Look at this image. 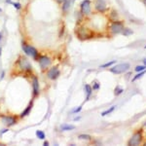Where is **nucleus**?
I'll use <instances>...</instances> for the list:
<instances>
[{
  "label": "nucleus",
  "instance_id": "nucleus-1",
  "mask_svg": "<svg viewBox=\"0 0 146 146\" xmlns=\"http://www.w3.org/2000/svg\"><path fill=\"white\" fill-rule=\"evenodd\" d=\"M16 64L23 72H31L32 71V66H31L29 61L27 60L26 57L20 56L19 59H18V61H17Z\"/></svg>",
  "mask_w": 146,
  "mask_h": 146
},
{
  "label": "nucleus",
  "instance_id": "nucleus-2",
  "mask_svg": "<svg viewBox=\"0 0 146 146\" xmlns=\"http://www.w3.org/2000/svg\"><path fill=\"white\" fill-rule=\"evenodd\" d=\"M21 49H22V51L24 52L25 55L31 57L34 60H37V58H38V56H39V53H38L37 49H35L33 46H31V45L26 44L25 42H22V43H21Z\"/></svg>",
  "mask_w": 146,
  "mask_h": 146
},
{
  "label": "nucleus",
  "instance_id": "nucleus-3",
  "mask_svg": "<svg viewBox=\"0 0 146 146\" xmlns=\"http://www.w3.org/2000/svg\"><path fill=\"white\" fill-rule=\"evenodd\" d=\"M0 120L3 125L6 127H12L18 123V117L16 116H9V115H0Z\"/></svg>",
  "mask_w": 146,
  "mask_h": 146
},
{
  "label": "nucleus",
  "instance_id": "nucleus-4",
  "mask_svg": "<svg viewBox=\"0 0 146 146\" xmlns=\"http://www.w3.org/2000/svg\"><path fill=\"white\" fill-rule=\"evenodd\" d=\"M36 61H38L39 65H40L42 70H47L52 64V60L47 56H40L39 55Z\"/></svg>",
  "mask_w": 146,
  "mask_h": 146
},
{
  "label": "nucleus",
  "instance_id": "nucleus-5",
  "mask_svg": "<svg viewBox=\"0 0 146 146\" xmlns=\"http://www.w3.org/2000/svg\"><path fill=\"white\" fill-rule=\"evenodd\" d=\"M129 69H130L129 63H120V64H117L113 67H111L110 72H112L114 74H121V73H125Z\"/></svg>",
  "mask_w": 146,
  "mask_h": 146
},
{
  "label": "nucleus",
  "instance_id": "nucleus-6",
  "mask_svg": "<svg viewBox=\"0 0 146 146\" xmlns=\"http://www.w3.org/2000/svg\"><path fill=\"white\" fill-rule=\"evenodd\" d=\"M91 4L92 2L90 0H83L80 4V12L83 16H88L91 14L92 9H91Z\"/></svg>",
  "mask_w": 146,
  "mask_h": 146
},
{
  "label": "nucleus",
  "instance_id": "nucleus-7",
  "mask_svg": "<svg viewBox=\"0 0 146 146\" xmlns=\"http://www.w3.org/2000/svg\"><path fill=\"white\" fill-rule=\"evenodd\" d=\"M46 75H47V77H48L50 80L55 81V80H57V79L60 77V75H61V71H60V69H59L58 66H52L51 68H49L48 69Z\"/></svg>",
  "mask_w": 146,
  "mask_h": 146
},
{
  "label": "nucleus",
  "instance_id": "nucleus-8",
  "mask_svg": "<svg viewBox=\"0 0 146 146\" xmlns=\"http://www.w3.org/2000/svg\"><path fill=\"white\" fill-rule=\"evenodd\" d=\"M76 35L79 39L81 40H85V39H88L91 37V31L87 28V27H77V29L75 30Z\"/></svg>",
  "mask_w": 146,
  "mask_h": 146
},
{
  "label": "nucleus",
  "instance_id": "nucleus-9",
  "mask_svg": "<svg viewBox=\"0 0 146 146\" xmlns=\"http://www.w3.org/2000/svg\"><path fill=\"white\" fill-rule=\"evenodd\" d=\"M124 30V25L120 21H113L110 25V31L113 34H119L122 33Z\"/></svg>",
  "mask_w": 146,
  "mask_h": 146
},
{
  "label": "nucleus",
  "instance_id": "nucleus-10",
  "mask_svg": "<svg viewBox=\"0 0 146 146\" xmlns=\"http://www.w3.org/2000/svg\"><path fill=\"white\" fill-rule=\"evenodd\" d=\"M141 139H142V134H141V131H136V132H135V133L131 136V138L129 140L128 144L130 145V146L138 145V144L140 143Z\"/></svg>",
  "mask_w": 146,
  "mask_h": 146
},
{
  "label": "nucleus",
  "instance_id": "nucleus-11",
  "mask_svg": "<svg viewBox=\"0 0 146 146\" xmlns=\"http://www.w3.org/2000/svg\"><path fill=\"white\" fill-rule=\"evenodd\" d=\"M31 85H32L33 90V97H36L40 94V86H39V79L36 76H33L31 80Z\"/></svg>",
  "mask_w": 146,
  "mask_h": 146
},
{
  "label": "nucleus",
  "instance_id": "nucleus-12",
  "mask_svg": "<svg viewBox=\"0 0 146 146\" xmlns=\"http://www.w3.org/2000/svg\"><path fill=\"white\" fill-rule=\"evenodd\" d=\"M95 9L98 13H104L106 10V2L104 0H96L95 1Z\"/></svg>",
  "mask_w": 146,
  "mask_h": 146
},
{
  "label": "nucleus",
  "instance_id": "nucleus-13",
  "mask_svg": "<svg viewBox=\"0 0 146 146\" xmlns=\"http://www.w3.org/2000/svg\"><path fill=\"white\" fill-rule=\"evenodd\" d=\"M73 0H63V2L62 3V11L63 14H67V12L69 11L71 4H72Z\"/></svg>",
  "mask_w": 146,
  "mask_h": 146
},
{
  "label": "nucleus",
  "instance_id": "nucleus-14",
  "mask_svg": "<svg viewBox=\"0 0 146 146\" xmlns=\"http://www.w3.org/2000/svg\"><path fill=\"white\" fill-rule=\"evenodd\" d=\"M32 107H33V101H30V102H29V104L26 106V108H25V109H24V110L21 113L20 117H21V118H24V117H26L28 114H30Z\"/></svg>",
  "mask_w": 146,
  "mask_h": 146
},
{
  "label": "nucleus",
  "instance_id": "nucleus-15",
  "mask_svg": "<svg viewBox=\"0 0 146 146\" xmlns=\"http://www.w3.org/2000/svg\"><path fill=\"white\" fill-rule=\"evenodd\" d=\"M85 92H86V100H89V98L91 97L92 94H93V88L89 85V84H86L85 85Z\"/></svg>",
  "mask_w": 146,
  "mask_h": 146
},
{
  "label": "nucleus",
  "instance_id": "nucleus-16",
  "mask_svg": "<svg viewBox=\"0 0 146 146\" xmlns=\"http://www.w3.org/2000/svg\"><path fill=\"white\" fill-rule=\"evenodd\" d=\"M75 126H73V125H62V127H61V129L62 130H63V131H67V130H75Z\"/></svg>",
  "mask_w": 146,
  "mask_h": 146
},
{
  "label": "nucleus",
  "instance_id": "nucleus-17",
  "mask_svg": "<svg viewBox=\"0 0 146 146\" xmlns=\"http://www.w3.org/2000/svg\"><path fill=\"white\" fill-rule=\"evenodd\" d=\"M36 136L39 138V139H42V140H44L45 138H46V134H45V132L44 131H42V130H36Z\"/></svg>",
  "mask_w": 146,
  "mask_h": 146
},
{
  "label": "nucleus",
  "instance_id": "nucleus-18",
  "mask_svg": "<svg viewBox=\"0 0 146 146\" xmlns=\"http://www.w3.org/2000/svg\"><path fill=\"white\" fill-rule=\"evenodd\" d=\"M123 92H124V89L121 88V87H119V86H117L115 88V90H114V95L115 96H120L121 94H123Z\"/></svg>",
  "mask_w": 146,
  "mask_h": 146
},
{
  "label": "nucleus",
  "instance_id": "nucleus-19",
  "mask_svg": "<svg viewBox=\"0 0 146 146\" xmlns=\"http://www.w3.org/2000/svg\"><path fill=\"white\" fill-rule=\"evenodd\" d=\"M145 73H146V70H143V71H140V72H138V73H137V74H136V75H135V76L132 78V82L136 81L137 79L141 78V77H142V76H143Z\"/></svg>",
  "mask_w": 146,
  "mask_h": 146
},
{
  "label": "nucleus",
  "instance_id": "nucleus-20",
  "mask_svg": "<svg viewBox=\"0 0 146 146\" xmlns=\"http://www.w3.org/2000/svg\"><path fill=\"white\" fill-rule=\"evenodd\" d=\"M114 109H115V105L113 106H111L109 109H107V110H105V111H103L102 113H101V116H106V115H108V114L112 113L114 111Z\"/></svg>",
  "mask_w": 146,
  "mask_h": 146
},
{
  "label": "nucleus",
  "instance_id": "nucleus-21",
  "mask_svg": "<svg viewBox=\"0 0 146 146\" xmlns=\"http://www.w3.org/2000/svg\"><path fill=\"white\" fill-rule=\"evenodd\" d=\"M79 139H82V140H91L92 139V136L89 135V134H80L78 136Z\"/></svg>",
  "mask_w": 146,
  "mask_h": 146
},
{
  "label": "nucleus",
  "instance_id": "nucleus-22",
  "mask_svg": "<svg viewBox=\"0 0 146 146\" xmlns=\"http://www.w3.org/2000/svg\"><path fill=\"white\" fill-rule=\"evenodd\" d=\"M116 62L115 61H112V62H109V63H104V64H101L99 67L100 68H107V67H110L111 65H113Z\"/></svg>",
  "mask_w": 146,
  "mask_h": 146
},
{
  "label": "nucleus",
  "instance_id": "nucleus-23",
  "mask_svg": "<svg viewBox=\"0 0 146 146\" xmlns=\"http://www.w3.org/2000/svg\"><path fill=\"white\" fill-rule=\"evenodd\" d=\"M123 34H124L125 36H129L130 34H132V30H130V28L126 27V28H124V30H123Z\"/></svg>",
  "mask_w": 146,
  "mask_h": 146
},
{
  "label": "nucleus",
  "instance_id": "nucleus-24",
  "mask_svg": "<svg viewBox=\"0 0 146 146\" xmlns=\"http://www.w3.org/2000/svg\"><path fill=\"white\" fill-rule=\"evenodd\" d=\"M12 5L16 10H21V4L20 2H12Z\"/></svg>",
  "mask_w": 146,
  "mask_h": 146
},
{
  "label": "nucleus",
  "instance_id": "nucleus-25",
  "mask_svg": "<svg viewBox=\"0 0 146 146\" xmlns=\"http://www.w3.org/2000/svg\"><path fill=\"white\" fill-rule=\"evenodd\" d=\"M146 69V65H137L135 67V71L136 72H140V71H143Z\"/></svg>",
  "mask_w": 146,
  "mask_h": 146
},
{
  "label": "nucleus",
  "instance_id": "nucleus-26",
  "mask_svg": "<svg viewBox=\"0 0 146 146\" xmlns=\"http://www.w3.org/2000/svg\"><path fill=\"white\" fill-rule=\"evenodd\" d=\"M93 91H95V90H98L99 89V84H98V82H94V85H93Z\"/></svg>",
  "mask_w": 146,
  "mask_h": 146
},
{
  "label": "nucleus",
  "instance_id": "nucleus-27",
  "mask_svg": "<svg viewBox=\"0 0 146 146\" xmlns=\"http://www.w3.org/2000/svg\"><path fill=\"white\" fill-rule=\"evenodd\" d=\"M82 110V106H79V107H77V108H75L73 111H72V113L73 114H76V113H79L80 111Z\"/></svg>",
  "mask_w": 146,
  "mask_h": 146
},
{
  "label": "nucleus",
  "instance_id": "nucleus-28",
  "mask_svg": "<svg viewBox=\"0 0 146 146\" xmlns=\"http://www.w3.org/2000/svg\"><path fill=\"white\" fill-rule=\"evenodd\" d=\"M9 130V129L8 128H6V129H4L3 130H1V134H3V133H5V132H7Z\"/></svg>",
  "mask_w": 146,
  "mask_h": 146
},
{
  "label": "nucleus",
  "instance_id": "nucleus-29",
  "mask_svg": "<svg viewBox=\"0 0 146 146\" xmlns=\"http://www.w3.org/2000/svg\"><path fill=\"white\" fill-rule=\"evenodd\" d=\"M55 1H56V2H57L59 5H62V3L63 2V0H55Z\"/></svg>",
  "mask_w": 146,
  "mask_h": 146
},
{
  "label": "nucleus",
  "instance_id": "nucleus-30",
  "mask_svg": "<svg viewBox=\"0 0 146 146\" xmlns=\"http://www.w3.org/2000/svg\"><path fill=\"white\" fill-rule=\"evenodd\" d=\"M49 145V141H44V146H48Z\"/></svg>",
  "mask_w": 146,
  "mask_h": 146
},
{
  "label": "nucleus",
  "instance_id": "nucleus-31",
  "mask_svg": "<svg viewBox=\"0 0 146 146\" xmlns=\"http://www.w3.org/2000/svg\"><path fill=\"white\" fill-rule=\"evenodd\" d=\"M2 37H3V35H2V33L0 32V42H1V40H2Z\"/></svg>",
  "mask_w": 146,
  "mask_h": 146
},
{
  "label": "nucleus",
  "instance_id": "nucleus-32",
  "mask_svg": "<svg viewBox=\"0 0 146 146\" xmlns=\"http://www.w3.org/2000/svg\"><path fill=\"white\" fill-rule=\"evenodd\" d=\"M79 119H80V117H77V118H75L74 120H75V121H77V120H79Z\"/></svg>",
  "mask_w": 146,
  "mask_h": 146
},
{
  "label": "nucleus",
  "instance_id": "nucleus-33",
  "mask_svg": "<svg viewBox=\"0 0 146 146\" xmlns=\"http://www.w3.org/2000/svg\"><path fill=\"white\" fill-rule=\"evenodd\" d=\"M143 63H144V65H146V59L143 60Z\"/></svg>",
  "mask_w": 146,
  "mask_h": 146
},
{
  "label": "nucleus",
  "instance_id": "nucleus-34",
  "mask_svg": "<svg viewBox=\"0 0 146 146\" xmlns=\"http://www.w3.org/2000/svg\"><path fill=\"white\" fill-rule=\"evenodd\" d=\"M0 145H2V146H3V145H5V144H4V143H1V142H0Z\"/></svg>",
  "mask_w": 146,
  "mask_h": 146
},
{
  "label": "nucleus",
  "instance_id": "nucleus-35",
  "mask_svg": "<svg viewBox=\"0 0 146 146\" xmlns=\"http://www.w3.org/2000/svg\"><path fill=\"white\" fill-rule=\"evenodd\" d=\"M143 2H144V4L146 5V0H143Z\"/></svg>",
  "mask_w": 146,
  "mask_h": 146
},
{
  "label": "nucleus",
  "instance_id": "nucleus-36",
  "mask_svg": "<svg viewBox=\"0 0 146 146\" xmlns=\"http://www.w3.org/2000/svg\"><path fill=\"white\" fill-rule=\"evenodd\" d=\"M0 56H1V48H0Z\"/></svg>",
  "mask_w": 146,
  "mask_h": 146
},
{
  "label": "nucleus",
  "instance_id": "nucleus-37",
  "mask_svg": "<svg viewBox=\"0 0 146 146\" xmlns=\"http://www.w3.org/2000/svg\"><path fill=\"white\" fill-rule=\"evenodd\" d=\"M145 49H146V46H145Z\"/></svg>",
  "mask_w": 146,
  "mask_h": 146
},
{
  "label": "nucleus",
  "instance_id": "nucleus-38",
  "mask_svg": "<svg viewBox=\"0 0 146 146\" xmlns=\"http://www.w3.org/2000/svg\"><path fill=\"white\" fill-rule=\"evenodd\" d=\"M73 1H75V0H73Z\"/></svg>",
  "mask_w": 146,
  "mask_h": 146
},
{
  "label": "nucleus",
  "instance_id": "nucleus-39",
  "mask_svg": "<svg viewBox=\"0 0 146 146\" xmlns=\"http://www.w3.org/2000/svg\"><path fill=\"white\" fill-rule=\"evenodd\" d=\"M145 145H146V143H145Z\"/></svg>",
  "mask_w": 146,
  "mask_h": 146
}]
</instances>
